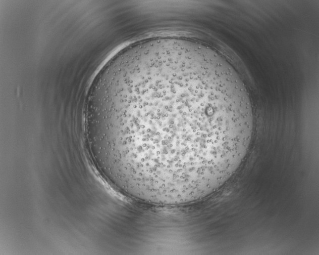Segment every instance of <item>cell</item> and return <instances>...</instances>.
Here are the masks:
<instances>
[{"label":"cell","instance_id":"cell-1","mask_svg":"<svg viewBox=\"0 0 319 255\" xmlns=\"http://www.w3.org/2000/svg\"><path fill=\"white\" fill-rule=\"evenodd\" d=\"M99 173L124 195L178 205L217 191L249 148L248 93L225 60L191 49L154 51L117 68L85 119Z\"/></svg>","mask_w":319,"mask_h":255}]
</instances>
